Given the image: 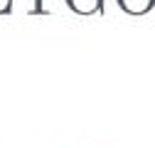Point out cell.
I'll list each match as a JSON object with an SVG mask.
<instances>
[{
  "instance_id": "cell-1",
  "label": "cell",
  "mask_w": 155,
  "mask_h": 148,
  "mask_svg": "<svg viewBox=\"0 0 155 148\" xmlns=\"http://www.w3.org/2000/svg\"><path fill=\"white\" fill-rule=\"evenodd\" d=\"M118 5L130 15H143L155 8V0H118Z\"/></svg>"
}]
</instances>
